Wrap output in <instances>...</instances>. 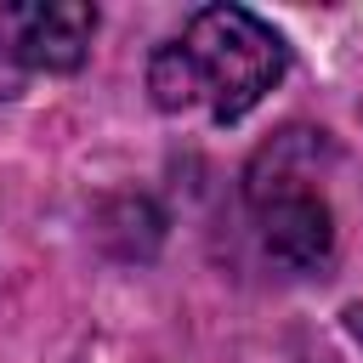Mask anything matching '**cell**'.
I'll return each mask as SVG.
<instances>
[{
  "mask_svg": "<svg viewBox=\"0 0 363 363\" xmlns=\"http://www.w3.org/2000/svg\"><path fill=\"white\" fill-rule=\"evenodd\" d=\"M289 68V45L244 6H204L147 62V91L164 113H204L216 125L244 119Z\"/></svg>",
  "mask_w": 363,
  "mask_h": 363,
  "instance_id": "6da1fadb",
  "label": "cell"
},
{
  "mask_svg": "<svg viewBox=\"0 0 363 363\" xmlns=\"http://www.w3.org/2000/svg\"><path fill=\"white\" fill-rule=\"evenodd\" d=\"M318 153H329L323 130L295 125V130H278L244 170L250 221H255L267 255L295 267V272L323 267L335 250V210H329L323 182H318Z\"/></svg>",
  "mask_w": 363,
  "mask_h": 363,
  "instance_id": "7a4b0ae2",
  "label": "cell"
},
{
  "mask_svg": "<svg viewBox=\"0 0 363 363\" xmlns=\"http://www.w3.org/2000/svg\"><path fill=\"white\" fill-rule=\"evenodd\" d=\"M96 34V6L79 0H34V6H0V51L34 74H68L85 62Z\"/></svg>",
  "mask_w": 363,
  "mask_h": 363,
  "instance_id": "3957f363",
  "label": "cell"
},
{
  "mask_svg": "<svg viewBox=\"0 0 363 363\" xmlns=\"http://www.w3.org/2000/svg\"><path fill=\"white\" fill-rule=\"evenodd\" d=\"M340 318H346V335H352V340H357V346H363V306H346V312H340Z\"/></svg>",
  "mask_w": 363,
  "mask_h": 363,
  "instance_id": "277c9868",
  "label": "cell"
}]
</instances>
